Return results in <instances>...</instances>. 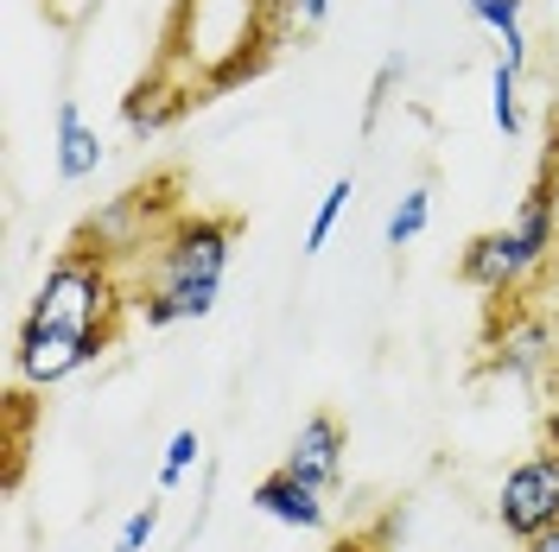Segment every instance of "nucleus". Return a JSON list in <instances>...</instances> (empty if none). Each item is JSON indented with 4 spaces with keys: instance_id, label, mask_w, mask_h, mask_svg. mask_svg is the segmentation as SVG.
I'll use <instances>...</instances> for the list:
<instances>
[{
    "instance_id": "nucleus-1",
    "label": "nucleus",
    "mask_w": 559,
    "mask_h": 552,
    "mask_svg": "<svg viewBox=\"0 0 559 552\" xmlns=\"http://www.w3.org/2000/svg\"><path fill=\"white\" fill-rule=\"evenodd\" d=\"M121 311H134L128 274L108 267L103 254H83L64 242L13 331V381H26L38 394L64 387L121 337Z\"/></svg>"
},
{
    "instance_id": "nucleus-2",
    "label": "nucleus",
    "mask_w": 559,
    "mask_h": 552,
    "mask_svg": "<svg viewBox=\"0 0 559 552\" xmlns=\"http://www.w3.org/2000/svg\"><path fill=\"white\" fill-rule=\"evenodd\" d=\"M299 33L286 0H178L159 64L178 70L198 96L236 89L280 58V45Z\"/></svg>"
},
{
    "instance_id": "nucleus-3",
    "label": "nucleus",
    "mask_w": 559,
    "mask_h": 552,
    "mask_svg": "<svg viewBox=\"0 0 559 552\" xmlns=\"http://www.w3.org/2000/svg\"><path fill=\"white\" fill-rule=\"evenodd\" d=\"M236 236H242V216H229V209H185L173 229L153 242L146 274L128 279L140 324L146 331L204 324L216 311V299H223V279H229V261H236Z\"/></svg>"
},
{
    "instance_id": "nucleus-4",
    "label": "nucleus",
    "mask_w": 559,
    "mask_h": 552,
    "mask_svg": "<svg viewBox=\"0 0 559 552\" xmlns=\"http://www.w3.org/2000/svg\"><path fill=\"white\" fill-rule=\"evenodd\" d=\"M554 254H559V146L540 159L515 216L457 248V279L484 299H527L554 274Z\"/></svg>"
},
{
    "instance_id": "nucleus-5",
    "label": "nucleus",
    "mask_w": 559,
    "mask_h": 552,
    "mask_svg": "<svg viewBox=\"0 0 559 552\" xmlns=\"http://www.w3.org/2000/svg\"><path fill=\"white\" fill-rule=\"evenodd\" d=\"M178 216H185V209H178V172H159V178H146V184H128L121 197H108V204L70 236V248L103 254L108 267H128L134 254H146V248L173 229Z\"/></svg>"
},
{
    "instance_id": "nucleus-6",
    "label": "nucleus",
    "mask_w": 559,
    "mask_h": 552,
    "mask_svg": "<svg viewBox=\"0 0 559 552\" xmlns=\"http://www.w3.org/2000/svg\"><path fill=\"white\" fill-rule=\"evenodd\" d=\"M554 324L547 311L527 305V299H489V317H484V375H502V381H534L554 369Z\"/></svg>"
},
{
    "instance_id": "nucleus-7",
    "label": "nucleus",
    "mask_w": 559,
    "mask_h": 552,
    "mask_svg": "<svg viewBox=\"0 0 559 552\" xmlns=\"http://www.w3.org/2000/svg\"><path fill=\"white\" fill-rule=\"evenodd\" d=\"M559 520V451H534L522 464H509L502 470V483H496V527L527 547V540H540L547 527Z\"/></svg>"
},
{
    "instance_id": "nucleus-8",
    "label": "nucleus",
    "mask_w": 559,
    "mask_h": 552,
    "mask_svg": "<svg viewBox=\"0 0 559 552\" xmlns=\"http://www.w3.org/2000/svg\"><path fill=\"white\" fill-rule=\"evenodd\" d=\"M280 464H286L299 483H312V489H324V495H337V489H344V464H349V432H344V419L331 413V407L306 413Z\"/></svg>"
},
{
    "instance_id": "nucleus-9",
    "label": "nucleus",
    "mask_w": 559,
    "mask_h": 552,
    "mask_svg": "<svg viewBox=\"0 0 559 552\" xmlns=\"http://www.w3.org/2000/svg\"><path fill=\"white\" fill-rule=\"evenodd\" d=\"M204 103L178 70H166V64H153L146 76H140L134 89L121 96V121H128V134H140V140H153V134H166L173 121H185L191 108Z\"/></svg>"
},
{
    "instance_id": "nucleus-10",
    "label": "nucleus",
    "mask_w": 559,
    "mask_h": 552,
    "mask_svg": "<svg viewBox=\"0 0 559 552\" xmlns=\"http://www.w3.org/2000/svg\"><path fill=\"white\" fill-rule=\"evenodd\" d=\"M248 508L267 515V520H280V527H299V533H324V527H331V495L312 489V483H299L286 464L267 470L261 483L248 489Z\"/></svg>"
},
{
    "instance_id": "nucleus-11",
    "label": "nucleus",
    "mask_w": 559,
    "mask_h": 552,
    "mask_svg": "<svg viewBox=\"0 0 559 552\" xmlns=\"http://www.w3.org/2000/svg\"><path fill=\"white\" fill-rule=\"evenodd\" d=\"M96 166H103V134L83 121V108L58 103V178L64 184H83V178H96Z\"/></svg>"
},
{
    "instance_id": "nucleus-12",
    "label": "nucleus",
    "mask_w": 559,
    "mask_h": 552,
    "mask_svg": "<svg viewBox=\"0 0 559 552\" xmlns=\"http://www.w3.org/2000/svg\"><path fill=\"white\" fill-rule=\"evenodd\" d=\"M471 7V20L489 26V33L502 38V64H527V33H522V0H464Z\"/></svg>"
},
{
    "instance_id": "nucleus-13",
    "label": "nucleus",
    "mask_w": 559,
    "mask_h": 552,
    "mask_svg": "<svg viewBox=\"0 0 559 552\" xmlns=\"http://www.w3.org/2000/svg\"><path fill=\"white\" fill-rule=\"evenodd\" d=\"M38 387L26 381H13L7 387V489L20 483V470H26V439H33V419H38Z\"/></svg>"
},
{
    "instance_id": "nucleus-14",
    "label": "nucleus",
    "mask_w": 559,
    "mask_h": 552,
    "mask_svg": "<svg viewBox=\"0 0 559 552\" xmlns=\"http://www.w3.org/2000/svg\"><path fill=\"white\" fill-rule=\"evenodd\" d=\"M489 115H496L502 140H522L527 134V121H522V70L502 64V58H496V70H489Z\"/></svg>"
},
{
    "instance_id": "nucleus-15",
    "label": "nucleus",
    "mask_w": 559,
    "mask_h": 552,
    "mask_svg": "<svg viewBox=\"0 0 559 552\" xmlns=\"http://www.w3.org/2000/svg\"><path fill=\"white\" fill-rule=\"evenodd\" d=\"M426 223H432V191L414 184L401 204L388 209V248H414L419 236H426Z\"/></svg>"
},
{
    "instance_id": "nucleus-16",
    "label": "nucleus",
    "mask_w": 559,
    "mask_h": 552,
    "mask_svg": "<svg viewBox=\"0 0 559 552\" xmlns=\"http://www.w3.org/2000/svg\"><path fill=\"white\" fill-rule=\"evenodd\" d=\"M204 457V439H198V425H178L173 439H166V457H159V495H173L185 477H191V464Z\"/></svg>"
},
{
    "instance_id": "nucleus-17",
    "label": "nucleus",
    "mask_w": 559,
    "mask_h": 552,
    "mask_svg": "<svg viewBox=\"0 0 559 552\" xmlns=\"http://www.w3.org/2000/svg\"><path fill=\"white\" fill-rule=\"evenodd\" d=\"M349 197H356V184H349V178H331V191H324V197H318V209H312V229H306V254H324L331 229L344 223Z\"/></svg>"
},
{
    "instance_id": "nucleus-18",
    "label": "nucleus",
    "mask_w": 559,
    "mask_h": 552,
    "mask_svg": "<svg viewBox=\"0 0 559 552\" xmlns=\"http://www.w3.org/2000/svg\"><path fill=\"white\" fill-rule=\"evenodd\" d=\"M159 520H166V495L140 502L134 515L121 520V533H115V552H146V547H153V533H159Z\"/></svg>"
},
{
    "instance_id": "nucleus-19",
    "label": "nucleus",
    "mask_w": 559,
    "mask_h": 552,
    "mask_svg": "<svg viewBox=\"0 0 559 552\" xmlns=\"http://www.w3.org/2000/svg\"><path fill=\"white\" fill-rule=\"evenodd\" d=\"M407 76V58L394 51V58H382V70H376V83H369V103H362V134H376V121H382L388 96H394V83Z\"/></svg>"
},
{
    "instance_id": "nucleus-20",
    "label": "nucleus",
    "mask_w": 559,
    "mask_h": 552,
    "mask_svg": "<svg viewBox=\"0 0 559 552\" xmlns=\"http://www.w3.org/2000/svg\"><path fill=\"white\" fill-rule=\"evenodd\" d=\"M286 7H293V26H299V33H318V26L331 20V0H286Z\"/></svg>"
},
{
    "instance_id": "nucleus-21",
    "label": "nucleus",
    "mask_w": 559,
    "mask_h": 552,
    "mask_svg": "<svg viewBox=\"0 0 559 552\" xmlns=\"http://www.w3.org/2000/svg\"><path fill=\"white\" fill-rule=\"evenodd\" d=\"M324 552H388V547L376 540V533H369V527H362V533H337V540H331Z\"/></svg>"
},
{
    "instance_id": "nucleus-22",
    "label": "nucleus",
    "mask_w": 559,
    "mask_h": 552,
    "mask_svg": "<svg viewBox=\"0 0 559 552\" xmlns=\"http://www.w3.org/2000/svg\"><path fill=\"white\" fill-rule=\"evenodd\" d=\"M540 439H547V451H559V394H554V407H547V419H540Z\"/></svg>"
},
{
    "instance_id": "nucleus-23",
    "label": "nucleus",
    "mask_w": 559,
    "mask_h": 552,
    "mask_svg": "<svg viewBox=\"0 0 559 552\" xmlns=\"http://www.w3.org/2000/svg\"><path fill=\"white\" fill-rule=\"evenodd\" d=\"M522 552H559V520H554V527H547V533H540V540H527Z\"/></svg>"
}]
</instances>
